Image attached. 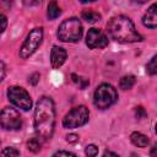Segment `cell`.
<instances>
[{
  "mask_svg": "<svg viewBox=\"0 0 157 157\" xmlns=\"http://www.w3.org/2000/svg\"><path fill=\"white\" fill-rule=\"evenodd\" d=\"M55 108L54 102L49 97L39 98L34 110V131L36 137L42 142L48 141L54 132Z\"/></svg>",
  "mask_w": 157,
  "mask_h": 157,
  "instance_id": "obj_1",
  "label": "cell"
},
{
  "mask_svg": "<svg viewBox=\"0 0 157 157\" xmlns=\"http://www.w3.org/2000/svg\"><path fill=\"white\" fill-rule=\"evenodd\" d=\"M109 36L119 43H134L142 40V37L135 29L132 21L123 15L114 16L107 25Z\"/></svg>",
  "mask_w": 157,
  "mask_h": 157,
  "instance_id": "obj_2",
  "label": "cell"
},
{
  "mask_svg": "<svg viewBox=\"0 0 157 157\" xmlns=\"http://www.w3.org/2000/svg\"><path fill=\"white\" fill-rule=\"evenodd\" d=\"M58 37L63 42H78L82 37V25L80 20L76 17H71L63 21L58 28Z\"/></svg>",
  "mask_w": 157,
  "mask_h": 157,
  "instance_id": "obj_3",
  "label": "cell"
},
{
  "mask_svg": "<svg viewBox=\"0 0 157 157\" xmlns=\"http://www.w3.org/2000/svg\"><path fill=\"white\" fill-rule=\"evenodd\" d=\"M117 99H118V92L109 83H102L94 91L93 103L99 109H105L110 107L117 102Z\"/></svg>",
  "mask_w": 157,
  "mask_h": 157,
  "instance_id": "obj_4",
  "label": "cell"
},
{
  "mask_svg": "<svg viewBox=\"0 0 157 157\" xmlns=\"http://www.w3.org/2000/svg\"><path fill=\"white\" fill-rule=\"evenodd\" d=\"M90 112L85 105H78L72 108L63 119V126L66 129H75L85 125L88 121Z\"/></svg>",
  "mask_w": 157,
  "mask_h": 157,
  "instance_id": "obj_5",
  "label": "cell"
},
{
  "mask_svg": "<svg viewBox=\"0 0 157 157\" xmlns=\"http://www.w3.org/2000/svg\"><path fill=\"white\" fill-rule=\"evenodd\" d=\"M42 39H43V28H40V27L39 28H33L28 33L26 40L23 42V44L20 49V56L22 59L29 58L38 49V47L42 43Z\"/></svg>",
  "mask_w": 157,
  "mask_h": 157,
  "instance_id": "obj_6",
  "label": "cell"
},
{
  "mask_svg": "<svg viewBox=\"0 0 157 157\" xmlns=\"http://www.w3.org/2000/svg\"><path fill=\"white\" fill-rule=\"evenodd\" d=\"M9 101L17 108L22 110H29L32 108V99L28 94V92L18 86H12L7 91Z\"/></svg>",
  "mask_w": 157,
  "mask_h": 157,
  "instance_id": "obj_7",
  "label": "cell"
},
{
  "mask_svg": "<svg viewBox=\"0 0 157 157\" xmlns=\"http://www.w3.org/2000/svg\"><path fill=\"white\" fill-rule=\"evenodd\" d=\"M0 125L5 130H18L22 126V117L11 107H5L0 112Z\"/></svg>",
  "mask_w": 157,
  "mask_h": 157,
  "instance_id": "obj_8",
  "label": "cell"
},
{
  "mask_svg": "<svg viewBox=\"0 0 157 157\" xmlns=\"http://www.w3.org/2000/svg\"><path fill=\"white\" fill-rule=\"evenodd\" d=\"M86 44L91 49L104 48L108 45V38L98 28H91L86 36Z\"/></svg>",
  "mask_w": 157,
  "mask_h": 157,
  "instance_id": "obj_9",
  "label": "cell"
},
{
  "mask_svg": "<svg viewBox=\"0 0 157 157\" xmlns=\"http://www.w3.org/2000/svg\"><path fill=\"white\" fill-rule=\"evenodd\" d=\"M66 60V52L64 48L61 47H58V45H54L52 48V52H50V63H52V66L54 69H58L60 67L64 61Z\"/></svg>",
  "mask_w": 157,
  "mask_h": 157,
  "instance_id": "obj_10",
  "label": "cell"
},
{
  "mask_svg": "<svg viewBox=\"0 0 157 157\" xmlns=\"http://www.w3.org/2000/svg\"><path fill=\"white\" fill-rule=\"evenodd\" d=\"M142 23L151 28V29H155L156 26H157V4H152L151 7L147 10V12L145 13L144 18H142Z\"/></svg>",
  "mask_w": 157,
  "mask_h": 157,
  "instance_id": "obj_11",
  "label": "cell"
},
{
  "mask_svg": "<svg viewBox=\"0 0 157 157\" xmlns=\"http://www.w3.org/2000/svg\"><path fill=\"white\" fill-rule=\"evenodd\" d=\"M130 140H131V142H132L135 146H137V147H146V146L148 145V142H150V141H148V137H147L146 135L139 132V131L132 132V134L130 135Z\"/></svg>",
  "mask_w": 157,
  "mask_h": 157,
  "instance_id": "obj_12",
  "label": "cell"
},
{
  "mask_svg": "<svg viewBox=\"0 0 157 157\" xmlns=\"http://www.w3.org/2000/svg\"><path fill=\"white\" fill-rule=\"evenodd\" d=\"M81 17H82V20H85L88 23H94V22L101 20V15L98 12H96V11H92V10L82 11L81 12Z\"/></svg>",
  "mask_w": 157,
  "mask_h": 157,
  "instance_id": "obj_13",
  "label": "cell"
},
{
  "mask_svg": "<svg viewBox=\"0 0 157 157\" xmlns=\"http://www.w3.org/2000/svg\"><path fill=\"white\" fill-rule=\"evenodd\" d=\"M136 80H135V76L132 75H128V76H123L119 81V87L121 90H130L134 85H135Z\"/></svg>",
  "mask_w": 157,
  "mask_h": 157,
  "instance_id": "obj_14",
  "label": "cell"
},
{
  "mask_svg": "<svg viewBox=\"0 0 157 157\" xmlns=\"http://www.w3.org/2000/svg\"><path fill=\"white\" fill-rule=\"evenodd\" d=\"M60 13H61V10H60V7L58 6V4H56L55 1L49 2V5H48V11H47L48 17H49L50 20H55Z\"/></svg>",
  "mask_w": 157,
  "mask_h": 157,
  "instance_id": "obj_15",
  "label": "cell"
},
{
  "mask_svg": "<svg viewBox=\"0 0 157 157\" xmlns=\"http://www.w3.org/2000/svg\"><path fill=\"white\" fill-rule=\"evenodd\" d=\"M40 146H42V141L38 140L37 137H33V139H31V140L27 142L28 150H29L31 152H34V153L40 150Z\"/></svg>",
  "mask_w": 157,
  "mask_h": 157,
  "instance_id": "obj_16",
  "label": "cell"
},
{
  "mask_svg": "<svg viewBox=\"0 0 157 157\" xmlns=\"http://www.w3.org/2000/svg\"><path fill=\"white\" fill-rule=\"evenodd\" d=\"M1 157H20V152L15 147H5L1 151Z\"/></svg>",
  "mask_w": 157,
  "mask_h": 157,
  "instance_id": "obj_17",
  "label": "cell"
},
{
  "mask_svg": "<svg viewBox=\"0 0 157 157\" xmlns=\"http://www.w3.org/2000/svg\"><path fill=\"white\" fill-rule=\"evenodd\" d=\"M146 70L150 75H156L157 72V67H156V56H152V59L150 60V63L146 65Z\"/></svg>",
  "mask_w": 157,
  "mask_h": 157,
  "instance_id": "obj_18",
  "label": "cell"
},
{
  "mask_svg": "<svg viewBox=\"0 0 157 157\" xmlns=\"http://www.w3.org/2000/svg\"><path fill=\"white\" fill-rule=\"evenodd\" d=\"M85 153L87 157H96L98 155V147L96 145H87Z\"/></svg>",
  "mask_w": 157,
  "mask_h": 157,
  "instance_id": "obj_19",
  "label": "cell"
},
{
  "mask_svg": "<svg viewBox=\"0 0 157 157\" xmlns=\"http://www.w3.org/2000/svg\"><path fill=\"white\" fill-rule=\"evenodd\" d=\"M52 157H76V156L74 153L69 152V151H58Z\"/></svg>",
  "mask_w": 157,
  "mask_h": 157,
  "instance_id": "obj_20",
  "label": "cell"
},
{
  "mask_svg": "<svg viewBox=\"0 0 157 157\" xmlns=\"http://www.w3.org/2000/svg\"><path fill=\"white\" fill-rule=\"evenodd\" d=\"M135 113H136V117H137L139 119H144V118H146V115H147L146 110H145L142 107H136Z\"/></svg>",
  "mask_w": 157,
  "mask_h": 157,
  "instance_id": "obj_21",
  "label": "cell"
},
{
  "mask_svg": "<svg viewBox=\"0 0 157 157\" xmlns=\"http://www.w3.org/2000/svg\"><path fill=\"white\" fill-rule=\"evenodd\" d=\"M6 26H7V20H6V17L0 12V33L4 32V29L6 28Z\"/></svg>",
  "mask_w": 157,
  "mask_h": 157,
  "instance_id": "obj_22",
  "label": "cell"
},
{
  "mask_svg": "<svg viewBox=\"0 0 157 157\" xmlns=\"http://www.w3.org/2000/svg\"><path fill=\"white\" fill-rule=\"evenodd\" d=\"M66 141L67 142H76V141H78V135H76V134H69L66 136Z\"/></svg>",
  "mask_w": 157,
  "mask_h": 157,
  "instance_id": "obj_23",
  "label": "cell"
},
{
  "mask_svg": "<svg viewBox=\"0 0 157 157\" xmlns=\"http://www.w3.org/2000/svg\"><path fill=\"white\" fill-rule=\"evenodd\" d=\"M38 80H39V74L34 72V74H33V75L29 77V80H28V81H29L32 85H36V83L38 82Z\"/></svg>",
  "mask_w": 157,
  "mask_h": 157,
  "instance_id": "obj_24",
  "label": "cell"
},
{
  "mask_svg": "<svg viewBox=\"0 0 157 157\" xmlns=\"http://www.w3.org/2000/svg\"><path fill=\"white\" fill-rule=\"evenodd\" d=\"M5 72H6V70H5V65H4L2 61H0V82L4 80V77H5Z\"/></svg>",
  "mask_w": 157,
  "mask_h": 157,
  "instance_id": "obj_25",
  "label": "cell"
},
{
  "mask_svg": "<svg viewBox=\"0 0 157 157\" xmlns=\"http://www.w3.org/2000/svg\"><path fill=\"white\" fill-rule=\"evenodd\" d=\"M102 157H119V156L117 153L112 152V151H104V153H103Z\"/></svg>",
  "mask_w": 157,
  "mask_h": 157,
  "instance_id": "obj_26",
  "label": "cell"
},
{
  "mask_svg": "<svg viewBox=\"0 0 157 157\" xmlns=\"http://www.w3.org/2000/svg\"><path fill=\"white\" fill-rule=\"evenodd\" d=\"M156 150H157V146L155 145V146L152 147V150H151V157H157V155H156Z\"/></svg>",
  "mask_w": 157,
  "mask_h": 157,
  "instance_id": "obj_27",
  "label": "cell"
},
{
  "mask_svg": "<svg viewBox=\"0 0 157 157\" xmlns=\"http://www.w3.org/2000/svg\"><path fill=\"white\" fill-rule=\"evenodd\" d=\"M131 157H139L137 155H135V153H131Z\"/></svg>",
  "mask_w": 157,
  "mask_h": 157,
  "instance_id": "obj_28",
  "label": "cell"
}]
</instances>
